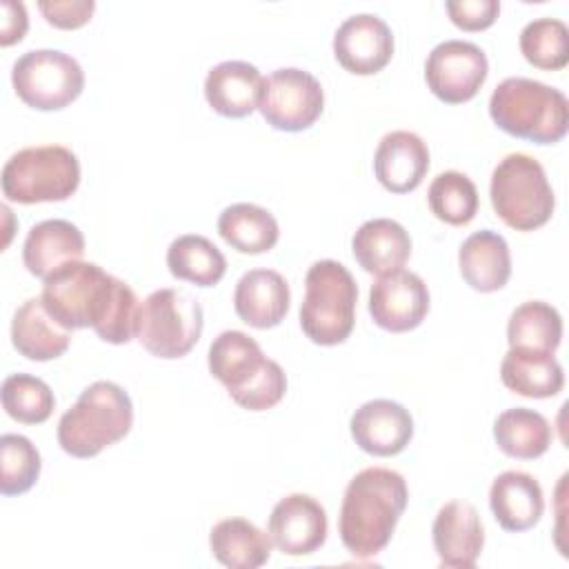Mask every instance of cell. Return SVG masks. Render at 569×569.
Wrapping results in <instances>:
<instances>
[{
	"label": "cell",
	"instance_id": "1",
	"mask_svg": "<svg viewBox=\"0 0 569 569\" xmlns=\"http://www.w3.org/2000/svg\"><path fill=\"white\" fill-rule=\"evenodd\" d=\"M44 309L64 329L91 327L111 345H127L136 336L138 298L133 289L96 262H69L44 278Z\"/></svg>",
	"mask_w": 569,
	"mask_h": 569
},
{
	"label": "cell",
	"instance_id": "2",
	"mask_svg": "<svg viewBox=\"0 0 569 569\" xmlns=\"http://www.w3.org/2000/svg\"><path fill=\"white\" fill-rule=\"evenodd\" d=\"M407 500V482L398 471L385 467L358 471L340 505L338 533L345 549L360 560L378 556L389 545Z\"/></svg>",
	"mask_w": 569,
	"mask_h": 569
},
{
	"label": "cell",
	"instance_id": "3",
	"mask_svg": "<svg viewBox=\"0 0 569 569\" xmlns=\"http://www.w3.org/2000/svg\"><path fill=\"white\" fill-rule=\"evenodd\" d=\"M209 371L227 387L229 398L247 411H267L287 391L282 367L267 358L244 331L227 329L213 338L209 345Z\"/></svg>",
	"mask_w": 569,
	"mask_h": 569
},
{
	"label": "cell",
	"instance_id": "4",
	"mask_svg": "<svg viewBox=\"0 0 569 569\" xmlns=\"http://www.w3.org/2000/svg\"><path fill=\"white\" fill-rule=\"evenodd\" d=\"M489 116L509 136L556 144L569 129L567 96L531 78H505L489 98Z\"/></svg>",
	"mask_w": 569,
	"mask_h": 569
},
{
	"label": "cell",
	"instance_id": "5",
	"mask_svg": "<svg viewBox=\"0 0 569 569\" xmlns=\"http://www.w3.org/2000/svg\"><path fill=\"white\" fill-rule=\"evenodd\" d=\"M133 425L129 393L111 382L89 385L58 422V445L73 458H93L122 440Z\"/></svg>",
	"mask_w": 569,
	"mask_h": 569
},
{
	"label": "cell",
	"instance_id": "6",
	"mask_svg": "<svg viewBox=\"0 0 569 569\" xmlns=\"http://www.w3.org/2000/svg\"><path fill=\"white\" fill-rule=\"evenodd\" d=\"M358 287L338 260H318L305 276L300 327L305 336L322 347L345 342L356 325Z\"/></svg>",
	"mask_w": 569,
	"mask_h": 569
},
{
	"label": "cell",
	"instance_id": "7",
	"mask_svg": "<svg viewBox=\"0 0 569 569\" xmlns=\"http://www.w3.org/2000/svg\"><path fill=\"white\" fill-rule=\"evenodd\" d=\"M489 196L496 216L516 231L540 229L556 207L542 164L527 153H509L496 164Z\"/></svg>",
	"mask_w": 569,
	"mask_h": 569
},
{
	"label": "cell",
	"instance_id": "8",
	"mask_svg": "<svg viewBox=\"0 0 569 569\" xmlns=\"http://www.w3.org/2000/svg\"><path fill=\"white\" fill-rule=\"evenodd\" d=\"M2 193L20 204L60 202L80 184L78 156L62 144L24 147L2 167Z\"/></svg>",
	"mask_w": 569,
	"mask_h": 569
},
{
	"label": "cell",
	"instance_id": "9",
	"mask_svg": "<svg viewBox=\"0 0 569 569\" xmlns=\"http://www.w3.org/2000/svg\"><path fill=\"white\" fill-rule=\"evenodd\" d=\"M204 316L200 302L182 289H158L138 307L136 338L156 358L187 356L202 336Z\"/></svg>",
	"mask_w": 569,
	"mask_h": 569
},
{
	"label": "cell",
	"instance_id": "10",
	"mask_svg": "<svg viewBox=\"0 0 569 569\" xmlns=\"http://www.w3.org/2000/svg\"><path fill=\"white\" fill-rule=\"evenodd\" d=\"M11 82L18 98L31 109L58 111L82 93L84 71L64 51L33 49L13 62Z\"/></svg>",
	"mask_w": 569,
	"mask_h": 569
},
{
	"label": "cell",
	"instance_id": "11",
	"mask_svg": "<svg viewBox=\"0 0 569 569\" xmlns=\"http://www.w3.org/2000/svg\"><path fill=\"white\" fill-rule=\"evenodd\" d=\"M258 109L278 131H305L325 109V91L318 78L305 69L282 67L262 80Z\"/></svg>",
	"mask_w": 569,
	"mask_h": 569
},
{
	"label": "cell",
	"instance_id": "12",
	"mask_svg": "<svg viewBox=\"0 0 569 569\" xmlns=\"http://www.w3.org/2000/svg\"><path fill=\"white\" fill-rule=\"evenodd\" d=\"M489 73L485 51L467 40L436 44L425 62V80L431 93L447 104L469 102Z\"/></svg>",
	"mask_w": 569,
	"mask_h": 569
},
{
	"label": "cell",
	"instance_id": "13",
	"mask_svg": "<svg viewBox=\"0 0 569 569\" xmlns=\"http://www.w3.org/2000/svg\"><path fill=\"white\" fill-rule=\"evenodd\" d=\"M429 311V289L413 271H391L378 276L369 291V313L373 322L391 333L416 329Z\"/></svg>",
	"mask_w": 569,
	"mask_h": 569
},
{
	"label": "cell",
	"instance_id": "14",
	"mask_svg": "<svg viewBox=\"0 0 569 569\" xmlns=\"http://www.w3.org/2000/svg\"><path fill=\"white\" fill-rule=\"evenodd\" d=\"M333 56L342 69L356 76H373L393 56V33L373 13L349 16L333 36Z\"/></svg>",
	"mask_w": 569,
	"mask_h": 569
},
{
	"label": "cell",
	"instance_id": "15",
	"mask_svg": "<svg viewBox=\"0 0 569 569\" xmlns=\"http://www.w3.org/2000/svg\"><path fill=\"white\" fill-rule=\"evenodd\" d=\"M267 531L282 553L309 556L327 540V511L313 496L289 493L273 505Z\"/></svg>",
	"mask_w": 569,
	"mask_h": 569
},
{
	"label": "cell",
	"instance_id": "16",
	"mask_svg": "<svg viewBox=\"0 0 569 569\" xmlns=\"http://www.w3.org/2000/svg\"><path fill=\"white\" fill-rule=\"evenodd\" d=\"M431 538L442 567L471 569L485 545V527L478 509L462 500L442 505L433 518Z\"/></svg>",
	"mask_w": 569,
	"mask_h": 569
},
{
	"label": "cell",
	"instance_id": "17",
	"mask_svg": "<svg viewBox=\"0 0 569 569\" xmlns=\"http://www.w3.org/2000/svg\"><path fill=\"white\" fill-rule=\"evenodd\" d=\"M356 445L371 456H396L413 438L411 413L393 400L376 398L360 405L349 422Z\"/></svg>",
	"mask_w": 569,
	"mask_h": 569
},
{
	"label": "cell",
	"instance_id": "18",
	"mask_svg": "<svg viewBox=\"0 0 569 569\" xmlns=\"http://www.w3.org/2000/svg\"><path fill=\"white\" fill-rule=\"evenodd\" d=\"M429 169L427 142L413 131H391L380 138L373 153V173L391 193L413 191Z\"/></svg>",
	"mask_w": 569,
	"mask_h": 569
},
{
	"label": "cell",
	"instance_id": "19",
	"mask_svg": "<svg viewBox=\"0 0 569 569\" xmlns=\"http://www.w3.org/2000/svg\"><path fill=\"white\" fill-rule=\"evenodd\" d=\"M289 284L273 269H249L236 282L233 309L238 318L253 329L278 327L289 311Z\"/></svg>",
	"mask_w": 569,
	"mask_h": 569
},
{
	"label": "cell",
	"instance_id": "20",
	"mask_svg": "<svg viewBox=\"0 0 569 569\" xmlns=\"http://www.w3.org/2000/svg\"><path fill=\"white\" fill-rule=\"evenodd\" d=\"M84 256V236L69 220H42L33 224L22 244V262L36 278H47L56 269L69 262H78Z\"/></svg>",
	"mask_w": 569,
	"mask_h": 569
},
{
	"label": "cell",
	"instance_id": "21",
	"mask_svg": "<svg viewBox=\"0 0 569 569\" xmlns=\"http://www.w3.org/2000/svg\"><path fill=\"white\" fill-rule=\"evenodd\" d=\"M262 80L258 67L244 60H224L209 69L204 78V98L216 113L224 118H244L258 109Z\"/></svg>",
	"mask_w": 569,
	"mask_h": 569
},
{
	"label": "cell",
	"instance_id": "22",
	"mask_svg": "<svg viewBox=\"0 0 569 569\" xmlns=\"http://www.w3.org/2000/svg\"><path fill=\"white\" fill-rule=\"evenodd\" d=\"M489 507L505 531H527L538 525L545 511L540 482L525 471H502L489 489Z\"/></svg>",
	"mask_w": 569,
	"mask_h": 569
},
{
	"label": "cell",
	"instance_id": "23",
	"mask_svg": "<svg viewBox=\"0 0 569 569\" xmlns=\"http://www.w3.org/2000/svg\"><path fill=\"white\" fill-rule=\"evenodd\" d=\"M11 342L20 356L36 362L60 358L71 345V329H64L42 305V298H27L11 320Z\"/></svg>",
	"mask_w": 569,
	"mask_h": 569
},
{
	"label": "cell",
	"instance_id": "24",
	"mask_svg": "<svg viewBox=\"0 0 569 569\" xmlns=\"http://www.w3.org/2000/svg\"><path fill=\"white\" fill-rule=\"evenodd\" d=\"M356 262L373 276L402 269L411 256V238L407 229L391 218H371L358 227L351 238Z\"/></svg>",
	"mask_w": 569,
	"mask_h": 569
},
{
	"label": "cell",
	"instance_id": "25",
	"mask_svg": "<svg viewBox=\"0 0 569 569\" xmlns=\"http://www.w3.org/2000/svg\"><path fill=\"white\" fill-rule=\"evenodd\" d=\"M458 267L462 280L471 289L480 293L498 291L511 276L509 244L498 231L480 229L460 244Z\"/></svg>",
	"mask_w": 569,
	"mask_h": 569
},
{
	"label": "cell",
	"instance_id": "26",
	"mask_svg": "<svg viewBox=\"0 0 569 569\" xmlns=\"http://www.w3.org/2000/svg\"><path fill=\"white\" fill-rule=\"evenodd\" d=\"M502 385L525 398H553L565 387V373L553 353L509 347L500 362Z\"/></svg>",
	"mask_w": 569,
	"mask_h": 569
},
{
	"label": "cell",
	"instance_id": "27",
	"mask_svg": "<svg viewBox=\"0 0 569 569\" xmlns=\"http://www.w3.org/2000/svg\"><path fill=\"white\" fill-rule=\"evenodd\" d=\"M213 558L229 569H258L271 556V538L247 518H224L209 531Z\"/></svg>",
	"mask_w": 569,
	"mask_h": 569
},
{
	"label": "cell",
	"instance_id": "28",
	"mask_svg": "<svg viewBox=\"0 0 569 569\" xmlns=\"http://www.w3.org/2000/svg\"><path fill=\"white\" fill-rule=\"evenodd\" d=\"M218 233L229 247L249 256L273 249L280 238L273 213L251 202H236L222 209L218 216Z\"/></svg>",
	"mask_w": 569,
	"mask_h": 569
},
{
	"label": "cell",
	"instance_id": "29",
	"mask_svg": "<svg viewBox=\"0 0 569 569\" xmlns=\"http://www.w3.org/2000/svg\"><path fill=\"white\" fill-rule=\"evenodd\" d=\"M493 438L502 453L518 460L540 458L551 445L549 420L527 407H511L498 413L493 422Z\"/></svg>",
	"mask_w": 569,
	"mask_h": 569
},
{
	"label": "cell",
	"instance_id": "30",
	"mask_svg": "<svg viewBox=\"0 0 569 569\" xmlns=\"http://www.w3.org/2000/svg\"><path fill=\"white\" fill-rule=\"evenodd\" d=\"M167 267L173 278L193 282L196 287H213L227 271V258L204 236H178L167 249Z\"/></svg>",
	"mask_w": 569,
	"mask_h": 569
},
{
	"label": "cell",
	"instance_id": "31",
	"mask_svg": "<svg viewBox=\"0 0 569 569\" xmlns=\"http://www.w3.org/2000/svg\"><path fill=\"white\" fill-rule=\"evenodd\" d=\"M509 347L553 353L562 340V318L556 307L542 300H527L516 307L507 322Z\"/></svg>",
	"mask_w": 569,
	"mask_h": 569
},
{
	"label": "cell",
	"instance_id": "32",
	"mask_svg": "<svg viewBox=\"0 0 569 569\" xmlns=\"http://www.w3.org/2000/svg\"><path fill=\"white\" fill-rule=\"evenodd\" d=\"M431 213L453 227L469 224L478 213V189L467 173L442 171L438 173L427 191Z\"/></svg>",
	"mask_w": 569,
	"mask_h": 569
},
{
	"label": "cell",
	"instance_id": "33",
	"mask_svg": "<svg viewBox=\"0 0 569 569\" xmlns=\"http://www.w3.org/2000/svg\"><path fill=\"white\" fill-rule=\"evenodd\" d=\"M525 60L545 71H558L569 62V29L558 18L527 22L518 38Z\"/></svg>",
	"mask_w": 569,
	"mask_h": 569
},
{
	"label": "cell",
	"instance_id": "34",
	"mask_svg": "<svg viewBox=\"0 0 569 569\" xmlns=\"http://www.w3.org/2000/svg\"><path fill=\"white\" fill-rule=\"evenodd\" d=\"M2 407L9 418L22 425L44 422L56 407L51 387L31 373H11L2 382Z\"/></svg>",
	"mask_w": 569,
	"mask_h": 569
},
{
	"label": "cell",
	"instance_id": "35",
	"mask_svg": "<svg viewBox=\"0 0 569 569\" xmlns=\"http://www.w3.org/2000/svg\"><path fill=\"white\" fill-rule=\"evenodd\" d=\"M0 491L2 496H20L29 491L40 476V453L29 438L20 433H4L0 438Z\"/></svg>",
	"mask_w": 569,
	"mask_h": 569
},
{
	"label": "cell",
	"instance_id": "36",
	"mask_svg": "<svg viewBox=\"0 0 569 569\" xmlns=\"http://www.w3.org/2000/svg\"><path fill=\"white\" fill-rule=\"evenodd\" d=\"M445 9L449 13V20L458 29L482 31L496 22L500 13V2L498 0H449L445 2Z\"/></svg>",
	"mask_w": 569,
	"mask_h": 569
},
{
	"label": "cell",
	"instance_id": "37",
	"mask_svg": "<svg viewBox=\"0 0 569 569\" xmlns=\"http://www.w3.org/2000/svg\"><path fill=\"white\" fill-rule=\"evenodd\" d=\"M40 13L56 29H78L91 20L96 9L93 0H40Z\"/></svg>",
	"mask_w": 569,
	"mask_h": 569
},
{
	"label": "cell",
	"instance_id": "38",
	"mask_svg": "<svg viewBox=\"0 0 569 569\" xmlns=\"http://www.w3.org/2000/svg\"><path fill=\"white\" fill-rule=\"evenodd\" d=\"M2 31H0V44L9 47L13 42H20L22 36L27 33L29 27V18H27V9L22 2H13V0H2Z\"/></svg>",
	"mask_w": 569,
	"mask_h": 569
}]
</instances>
